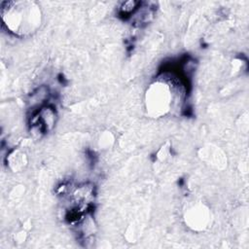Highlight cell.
I'll return each instance as SVG.
<instances>
[{
  "instance_id": "cell-1",
  "label": "cell",
  "mask_w": 249,
  "mask_h": 249,
  "mask_svg": "<svg viewBox=\"0 0 249 249\" xmlns=\"http://www.w3.org/2000/svg\"><path fill=\"white\" fill-rule=\"evenodd\" d=\"M3 24L18 36L33 33L40 25L41 14L30 2H5L1 8Z\"/></svg>"
},
{
  "instance_id": "cell-2",
  "label": "cell",
  "mask_w": 249,
  "mask_h": 249,
  "mask_svg": "<svg viewBox=\"0 0 249 249\" xmlns=\"http://www.w3.org/2000/svg\"><path fill=\"white\" fill-rule=\"evenodd\" d=\"M148 97L149 100H147V103L149 104L151 110L156 111L158 114L164 113L166 110H168L170 103V91L166 88V85L159 84L155 89L152 88Z\"/></svg>"
}]
</instances>
